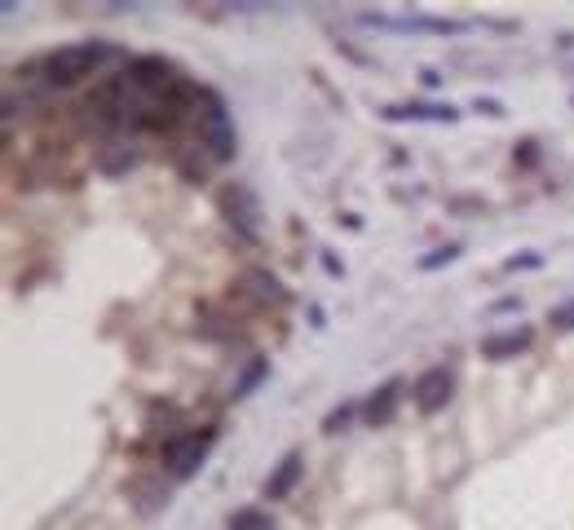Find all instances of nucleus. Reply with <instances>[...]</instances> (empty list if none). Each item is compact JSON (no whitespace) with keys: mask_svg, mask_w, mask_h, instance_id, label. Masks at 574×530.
<instances>
[{"mask_svg":"<svg viewBox=\"0 0 574 530\" xmlns=\"http://www.w3.org/2000/svg\"><path fill=\"white\" fill-rule=\"evenodd\" d=\"M115 49L102 45V40H84V45H62L53 49L45 58V80L49 84H76L84 76H93V71L102 67V62H111Z\"/></svg>","mask_w":574,"mask_h":530,"instance_id":"obj_1","label":"nucleus"},{"mask_svg":"<svg viewBox=\"0 0 574 530\" xmlns=\"http://www.w3.org/2000/svg\"><path fill=\"white\" fill-rule=\"evenodd\" d=\"M199 146H208L217 164L235 155V129H230L226 102L212 89H199Z\"/></svg>","mask_w":574,"mask_h":530,"instance_id":"obj_2","label":"nucleus"},{"mask_svg":"<svg viewBox=\"0 0 574 530\" xmlns=\"http://www.w3.org/2000/svg\"><path fill=\"white\" fill-rule=\"evenodd\" d=\"M212 438H217L212 429H204V433H186V438H173V442L164 447V464H168V473H173V477H190V473L199 469V464L208 460Z\"/></svg>","mask_w":574,"mask_h":530,"instance_id":"obj_3","label":"nucleus"},{"mask_svg":"<svg viewBox=\"0 0 574 530\" xmlns=\"http://www.w3.org/2000/svg\"><path fill=\"white\" fill-rule=\"evenodd\" d=\"M221 212H226V221L239 230V235L257 239V230H261V204H257V195H252L248 186H226V190H221Z\"/></svg>","mask_w":574,"mask_h":530,"instance_id":"obj_4","label":"nucleus"},{"mask_svg":"<svg viewBox=\"0 0 574 530\" xmlns=\"http://www.w3.org/2000/svg\"><path fill=\"white\" fill-rule=\"evenodd\" d=\"M451 394H455V385H451V371L446 367H429L416 380V389H411V398H416V407L424 416H438L446 402H451Z\"/></svg>","mask_w":574,"mask_h":530,"instance_id":"obj_5","label":"nucleus"},{"mask_svg":"<svg viewBox=\"0 0 574 530\" xmlns=\"http://www.w3.org/2000/svg\"><path fill=\"white\" fill-rule=\"evenodd\" d=\"M301 473H305V455L287 451L279 460V469H274V477L265 482V500H287V495L296 491V482H301Z\"/></svg>","mask_w":574,"mask_h":530,"instance_id":"obj_6","label":"nucleus"},{"mask_svg":"<svg viewBox=\"0 0 574 530\" xmlns=\"http://www.w3.org/2000/svg\"><path fill=\"white\" fill-rule=\"evenodd\" d=\"M398 398H402V380H398V376L385 380V385H380L376 394L367 398L363 416H367L371 429H380V424H389V420H393V411H398Z\"/></svg>","mask_w":574,"mask_h":530,"instance_id":"obj_7","label":"nucleus"},{"mask_svg":"<svg viewBox=\"0 0 574 530\" xmlns=\"http://www.w3.org/2000/svg\"><path fill=\"white\" fill-rule=\"evenodd\" d=\"M385 120H460V111L455 106H420V102H411V106H385Z\"/></svg>","mask_w":574,"mask_h":530,"instance_id":"obj_8","label":"nucleus"},{"mask_svg":"<svg viewBox=\"0 0 574 530\" xmlns=\"http://www.w3.org/2000/svg\"><path fill=\"white\" fill-rule=\"evenodd\" d=\"M530 345V332L522 327V332H504V336H486L482 341V358H513V354H522V349Z\"/></svg>","mask_w":574,"mask_h":530,"instance_id":"obj_9","label":"nucleus"},{"mask_svg":"<svg viewBox=\"0 0 574 530\" xmlns=\"http://www.w3.org/2000/svg\"><path fill=\"white\" fill-rule=\"evenodd\" d=\"M243 283H248L252 296H261V301H274V305L287 301V292L279 288V279H274V274H265V270H248V274H243Z\"/></svg>","mask_w":574,"mask_h":530,"instance_id":"obj_10","label":"nucleus"},{"mask_svg":"<svg viewBox=\"0 0 574 530\" xmlns=\"http://www.w3.org/2000/svg\"><path fill=\"white\" fill-rule=\"evenodd\" d=\"M98 159H102L106 173H124V168L137 164V151H133V142H106Z\"/></svg>","mask_w":574,"mask_h":530,"instance_id":"obj_11","label":"nucleus"},{"mask_svg":"<svg viewBox=\"0 0 574 530\" xmlns=\"http://www.w3.org/2000/svg\"><path fill=\"white\" fill-rule=\"evenodd\" d=\"M226 530H274V522H270V513H261V508H239Z\"/></svg>","mask_w":574,"mask_h":530,"instance_id":"obj_12","label":"nucleus"},{"mask_svg":"<svg viewBox=\"0 0 574 530\" xmlns=\"http://www.w3.org/2000/svg\"><path fill=\"white\" fill-rule=\"evenodd\" d=\"M548 323L557 327V332H574V301H566V305H557V310L548 314Z\"/></svg>","mask_w":574,"mask_h":530,"instance_id":"obj_13","label":"nucleus"},{"mask_svg":"<svg viewBox=\"0 0 574 530\" xmlns=\"http://www.w3.org/2000/svg\"><path fill=\"white\" fill-rule=\"evenodd\" d=\"M455 257H460V243H446V248H438L433 257H424V261H420V270H438V265L455 261Z\"/></svg>","mask_w":574,"mask_h":530,"instance_id":"obj_14","label":"nucleus"},{"mask_svg":"<svg viewBox=\"0 0 574 530\" xmlns=\"http://www.w3.org/2000/svg\"><path fill=\"white\" fill-rule=\"evenodd\" d=\"M349 416H354V402H345V407H336L332 416L323 420V429H327V433H340V429H345V420H349Z\"/></svg>","mask_w":574,"mask_h":530,"instance_id":"obj_15","label":"nucleus"},{"mask_svg":"<svg viewBox=\"0 0 574 530\" xmlns=\"http://www.w3.org/2000/svg\"><path fill=\"white\" fill-rule=\"evenodd\" d=\"M261 376H265V363H252V371H248V376H243V380H239L235 398H243V394H248V389H252V385H257V380H261Z\"/></svg>","mask_w":574,"mask_h":530,"instance_id":"obj_16","label":"nucleus"},{"mask_svg":"<svg viewBox=\"0 0 574 530\" xmlns=\"http://www.w3.org/2000/svg\"><path fill=\"white\" fill-rule=\"evenodd\" d=\"M517 265H539V257H513L508 261V270H517Z\"/></svg>","mask_w":574,"mask_h":530,"instance_id":"obj_17","label":"nucleus"}]
</instances>
